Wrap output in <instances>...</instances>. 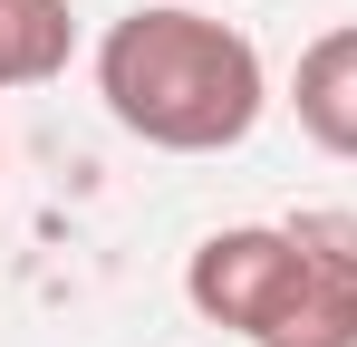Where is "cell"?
Returning <instances> with one entry per match:
<instances>
[{"mask_svg": "<svg viewBox=\"0 0 357 347\" xmlns=\"http://www.w3.org/2000/svg\"><path fill=\"white\" fill-rule=\"evenodd\" d=\"M97 97L155 155H232L271 107V68L232 20L193 0H155L97 39Z\"/></svg>", "mask_w": 357, "mask_h": 347, "instance_id": "6da1fadb", "label": "cell"}, {"mask_svg": "<svg viewBox=\"0 0 357 347\" xmlns=\"http://www.w3.org/2000/svg\"><path fill=\"white\" fill-rule=\"evenodd\" d=\"M183 299L251 347H357V213L203 231L183 261Z\"/></svg>", "mask_w": 357, "mask_h": 347, "instance_id": "7a4b0ae2", "label": "cell"}, {"mask_svg": "<svg viewBox=\"0 0 357 347\" xmlns=\"http://www.w3.org/2000/svg\"><path fill=\"white\" fill-rule=\"evenodd\" d=\"M290 107H299V135L319 155H348L357 164V20L348 29H319L290 68Z\"/></svg>", "mask_w": 357, "mask_h": 347, "instance_id": "3957f363", "label": "cell"}, {"mask_svg": "<svg viewBox=\"0 0 357 347\" xmlns=\"http://www.w3.org/2000/svg\"><path fill=\"white\" fill-rule=\"evenodd\" d=\"M77 49L68 0H0V97L10 87H49Z\"/></svg>", "mask_w": 357, "mask_h": 347, "instance_id": "277c9868", "label": "cell"}]
</instances>
